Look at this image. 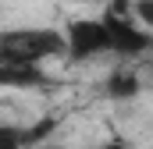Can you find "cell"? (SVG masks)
I'll use <instances>...</instances> for the list:
<instances>
[{
	"instance_id": "cell-9",
	"label": "cell",
	"mask_w": 153,
	"mask_h": 149,
	"mask_svg": "<svg viewBox=\"0 0 153 149\" xmlns=\"http://www.w3.org/2000/svg\"><path fill=\"white\" fill-rule=\"evenodd\" d=\"M100 149H135V146H128V142H107V146H100Z\"/></svg>"
},
{
	"instance_id": "cell-7",
	"label": "cell",
	"mask_w": 153,
	"mask_h": 149,
	"mask_svg": "<svg viewBox=\"0 0 153 149\" xmlns=\"http://www.w3.org/2000/svg\"><path fill=\"white\" fill-rule=\"evenodd\" d=\"M0 149H25L22 128H11V124H4V128H0Z\"/></svg>"
},
{
	"instance_id": "cell-5",
	"label": "cell",
	"mask_w": 153,
	"mask_h": 149,
	"mask_svg": "<svg viewBox=\"0 0 153 149\" xmlns=\"http://www.w3.org/2000/svg\"><path fill=\"white\" fill-rule=\"evenodd\" d=\"M139 89H143V82H139L135 71H114V74H107V82H103V92L111 100H135Z\"/></svg>"
},
{
	"instance_id": "cell-4",
	"label": "cell",
	"mask_w": 153,
	"mask_h": 149,
	"mask_svg": "<svg viewBox=\"0 0 153 149\" xmlns=\"http://www.w3.org/2000/svg\"><path fill=\"white\" fill-rule=\"evenodd\" d=\"M0 82L11 89H29V85H43L46 74L39 71V64H0Z\"/></svg>"
},
{
	"instance_id": "cell-6",
	"label": "cell",
	"mask_w": 153,
	"mask_h": 149,
	"mask_svg": "<svg viewBox=\"0 0 153 149\" xmlns=\"http://www.w3.org/2000/svg\"><path fill=\"white\" fill-rule=\"evenodd\" d=\"M50 131H57V121H53V117H43V121H36V124H29V128L22 131L25 149H39L43 139H50Z\"/></svg>"
},
{
	"instance_id": "cell-2",
	"label": "cell",
	"mask_w": 153,
	"mask_h": 149,
	"mask_svg": "<svg viewBox=\"0 0 153 149\" xmlns=\"http://www.w3.org/2000/svg\"><path fill=\"white\" fill-rule=\"evenodd\" d=\"M103 21H107L111 39H114V53H121V57H139L153 46V32L143 21H135V14H128L125 0H114L103 11Z\"/></svg>"
},
{
	"instance_id": "cell-3",
	"label": "cell",
	"mask_w": 153,
	"mask_h": 149,
	"mask_svg": "<svg viewBox=\"0 0 153 149\" xmlns=\"http://www.w3.org/2000/svg\"><path fill=\"white\" fill-rule=\"evenodd\" d=\"M68 57L71 60H93L100 53H114V39L103 18H75L68 29Z\"/></svg>"
},
{
	"instance_id": "cell-10",
	"label": "cell",
	"mask_w": 153,
	"mask_h": 149,
	"mask_svg": "<svg viewBox=\"0 0 153 149\" xmlns=\"http://www.w3.org/2000/svg\"><path fill=\"white\" fill-rule=\"evenodd\" d=\"M46 149H64V146H46Z\"/></svg>"
},
{
	"instance_id": "cell-8",
	"label": "cell",
	"mask_w": 153,
	"mask_h": 149,
	"mask_svg": "<svg viewBox=\"0 0 153 149\" xmlns=\"http://www.w3.org/2000/svg\"><path fill=\"white\" fill-rule=\"evenodd\" d=\"M132 14H135L146 29H153V0H132Z\"/></svg>"
},
{
	"instance_id": "cell-1",
	"label": "cell",
	"mask_w": 153,
	"mask_h": 149,
	"mask_svg": "<svg viewBox=\"0 0 153 149\" xmlns=\"http://www.w3.org/2000/svg\"><path fill=\"white\" fill-rule=\"evenodd\" d=\"M68 57V32L57 29H7L0 36V64H39Z\"/></svg>"
}]
</instances>
